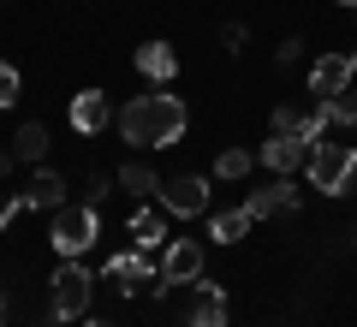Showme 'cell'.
I'll return each mask as SVG.
<instances>
[{
	"label": "cell",
	"instance_id": "cell-1",
	"mask_svg": "<svg viewBox=\"0 0 357 327\" xmlns=\"http://www.w3.org/2000/svg\"><path fill=\"white\" fill-rule=\"evenodd\" d=\"M114 126H119V137H126L131 149H173V143L185 137V126H191V114H185L178 96L149 89V96H131L126 107H119Z\"/></svg>",
	"mask_w": 357,
	"mask_h": 327
},
{
	"label": "cell",
	"instance_id": "cell-2",
	"mask_svg": "<svg viewBox=\"0 0 357 327\" xmlns=\"http://www.w3.org/2000/svg\"><path fill=\"white\" fill-rule=\"evenodd\" d=\"M304 178L321 197H345V190L357 185V149L340 143V137H321L316 149H310V161H304Z\"/></svg>",
	"mask_w": 357,
	"mask_h": 327
},
{
	"label": "cell",
	"instance_id": "cell-3",
	"mask_svg": "<svg viewBox=\"0 0 357 327\" xmlns=\"http://www.w3.org/2000/svg\"><path fill=\"white\" fill-rule=\"evenodd\" d=\"M89 291H96V274H89L77 256H66L48 280V303H54V321H72V315L89 310Z\"/></svg>",
	"mask_w": 357,
	"mask_h": 327
},
{
	"label": "cell",
	"instance_id": "cell-4",
	"mask_svg": "<svg viewBox=\"0 0 357 327\" xmlns=\"http://www.w3.org/2000/svg\"><path fill=\"white\" fill-rule=\"evenodd\" d=\"M96 238H102L96 202H84V208H54V232H48V244L60 250V262H66V256H84Z\"/></svg>",
	"mask_w": 357,
	"mask_h": 327
},
{
	"label": "cell",
	"instance_id": "cell-5",
	"mask_svg": "<svg viewBox=\"0 0 357 327\" xmlns=\"http://www.w3.org/2000/svg\"><path fill=\"white\" fill-rule=\"evenodd\" d=\"M102 274L114 280L119 291H155V298L167 291L161 268H155V262H149V250H137V244H131V250H119V256H107V268H102Z\"/></svg>",
	"mask_w": 357,
	"mask_h": 327
},
{
	"label": "cell",
	"instance_id": "cell-6",
	"mask_svg": "<svg viewBox=\"0 0 357 327\" xmlns=\"http://www.w3.org/2000/svg\"><path fill=\"white\" fill-rule=\"evenodd\" d=\"M351 77H357V54H321V60L310 66V96L333 101V96L351 89Z\"/></svg>",
	"mask_w": 357,
	"mask_h": 327
},
{
	"label": "cell",
	"instance_id": "cell-7",
	"mask_svg": "<svg viewBox=\"0 0 357 327\" xmlns=\"http://www.w3.org/2000/svg\"><path fill=\"white\" fill-rule=\"evenodd\" d=\"M161 208L178 214V220H197V214L208 208V178H197V173L167 178V185H161Z\"/></svg>",
	"mask_w": 357,
	"mask_h": 327
},
{
	"label": "cell",
	"instance_id": "cell-8",
	"mask_svg": "<svg viewBox=\"0 0 357 327\" xmlns=\"http://www.w3.org/2000/svg\"><path fill=\"white\" fill-rule=\"evenodd\" d=\"M161 280H167V286L203 280V244H191V238H167V250H161Z\"/></svg>",
	"mask_w": 357,
	"mask_h": 327
},
{
	"label": "cell",
	"instance_id": "cell-9",
	"mask_svg": "<svg viewBox=\"0 0 357 327\" xmlns=\"http://www.w3.org/2000/svg\"><path fill=\"white\" fill-rule=\"evenodd\" d=\"M310 149H316V143H304V137H286V131H274V137L262 143V167L286 178V173H298V167L310 161Z\"/></svg>",
	"mask_w": 357,
	"mask_h": 327
},
{
	"label": "cell",
	"instance_id": "cell-10",
	"mask_svg": "<svg viewBox=\"0 0 357 327\" xmlns=\"http://www.w3.org/2000/svg\"><path fill=\"white\" fill-rule=\"evenodd\" d=\"M107 119H119V114L107 107V96H102V89H77V96H72V131L96 137V131H107Z\"/></svg>",
	"mask_w": 357,
	"mask_h": 327
},
{
	"label": "cell",
	"instance_id": "cell-11",
	"mask_svg": "<svg viewBox=\"0 0 357 327\" xmlns=\"http://www.w3.org/2000/svg\"><path fill=\"white\" fill-rule=\"evenodd\" d=\"M250 220H268V214H292L298 208V185L292 178H274V185H262V190H250Z\"/></svg>",
	"mask_w": 357,
	"mask_h": 327
},
{
	"label": "cell",
	"instance_id": "cell-12",
	"mask_svg": "<svg viewBox=\"0 0 357 327\" xmlns=\"http://www.w3.org/2000/svg\"><path fill=\"white\" fill-rule=\"evenodd\" d=\"M137 72L149 77V84H173V77H178L173 42H143V48H137Z\"/></svg>",
	"mask_w": 357,
	"mask_h": 327
},
{
	"label": "cell",
	"instance_id": "cell-13",
	"mask_svg": "<svg viewBox=\"0 0 357 327\" xmlns=\"http://www.w3.org/2000/svg\"><path fill=\"white\" fill-rule=\"evenodd\" d=\"M185 327H227V291L220 286H197V298H191V315H185Z\"/></svg>",
	"mask_w": 357,
	"mask_h": 327
},
{
	"label": "cell",
	"instance_id": "cell-14",
	"mask_svg": "<svg viewBox=\"0 0 357 327\" xmlns=\"http://www.w3.org/2000/svg\"><path fill=\"white\" fill-rule=\"evenodd\" d=\"M24 197H30V208H48V214H54V208H66V178L54 173V167H42V173L30 178Z\"/></svg>",
	"mask_w": 357,
	"mask_h": 327
},
{
	"label": "cell",
	"instance_id": "cell-15",
	"mask_svg": "<svg viewBox=\"0 0 357 327\" xmlns=\"http://www.w3.org/2000/svg\"><path fill=\"white\" fill-rule=\"evenodd\" d=\"M131 244L137 250H167V220L155 208H137L131 214Z\"/></svg>",
	"mask_w": 357,
	"mask_h": 327
},
{
	"label": "cell",
	"instance_id": "cell-16",
	"mask_svg": "<svg viewBox=\"0 0 357 327\" xmlns=\"http://www.w3.org/2000/svg\"><path fill=\"white\" fill-rule=\"evenodd\" d=\"M114 185L131 190V197H161V178H155V167H143V161H126L114 173Z\"/></svg>",
	"mask_w": 357,
	"mask_h": 327
},
{
	"label": "cell",
	"instance_id": "cell-17",
	"mask_svg": "<svg viewBox=\"0 0 357 327\" xmlns=\"http://www.w3.org/2000/svg\"><path fill=\"white\" fill-rule=\"evenodd\" d=\"M244 232H250V208H220L215 220H208V238L215 244H238Z\"/></svg>",
	"mask_w": 357,
	"mask_h": 327
},
{
	"label": "cell",
	"instance_id": "cell-18",
	"mask_svg": "<svg viewBox=\"0 0 357 327\" xmlns=\"http://www.w3.org/2000/svg\"><path fill=\"white\" fill-rule=\"evenodd\" d=\"M13 155H18V161H42V155H48V131H42L36 119H30V126H18V137H13Z\"/></svg>",
	"mask_w": 357,
	"mask_h": 327
},
{
	"label": "cell",
	"instance_id": "cell-19",
	"mask_svg": "<svg viewBox=\"0 0 357 327\" xmlns=\"http://www.w3.org/2000/svg\"><path fill=\"white\" fill-rule=\"evenodd\" d=\"M328 119H333V126H345V131H357V84L345 89V96L328 101Z\"/></svg>",
	"mask_w": 357,
	"mask_h": 327
},
{
	"label": "cell",
	"instance_id": "cell-20",
	"mask_svg": "<svg viewBox=\"0 0 357 327\" xmlns=\"http://www.w3.org/2000/svg\"><path fill=\"white\" fill-rule=\"evenodd\" d=\"M244 173H250V155H244V149H227L215 161V178H244Z\"/></svg>",
	"mask_w": 357,
	"mask_h": 327
},
{
	"label": "cell",
	"instance_id": "cell-21",
	"mask_svg": "<svg viewBox=\"0 0 357 327\" xmlns=\"http://www.w3.org/2000/svg\"><path fill=\"white\" fill-rule=\"evenodd\" d=\"M24 208H30V197H24V190H18V197H0V227H13V220H18Z\"/></svg>",
	"mask_w": 357,
	"mask_h": 327
},
{
	"label": "cell",
	"instance_id": "cell-22",
	"mask_svg": "<svg viewBox=\"0 0 357 327\" xmlns=\"http://www.w3.org/2000/svg\"><path fill=\"white\" fill-rule=\"evenodd\" d=\"M13 101H18V72L0 66V107H13Z\"/></svg>",
	"mask_w": 357,
	"mask_h": 327
},
{
	"label": "cell",
	"instance_id": "cell-23",
	"mask_svg": "<svg viewBox=\"0 0 357 327\" xmlns=\"http://www.w3.org/2000/svg\"><path fill=\"white\" fill-rule=\"evenodd\" d=\"M340 6H357V0H340Z\"/></svg>",
	"mask_w": 357,
	"mask_h": 327
},
{
	"label": "cell",
	"instance_id": "cell-24",
	"mask_svg": "<svg viewBox=\"0 0 357 327\" xmlns=\"http://www.w3.org/2000/svg\"><path fill=\"white\" fill-rule=\"evenodd\" d=\"M0 327H6V310H0Z\"/></svg>",
	"mask_w": 357,
	"mask_h": 327
},
{
	"label": "cell",
	"instance_id": "cell-25",
	"mask_svg": "<svg viewBox=\"0 0 357 327\" xmlns=\"http://www.w3.org/2000/svg\"><path fill=\"white\" fill-rule=\"evenodd\" d=\"M89 327H102V321H89Z\"/></svg>",
	"mask_w": 357,
	"mask_h": 327
}]
</instances>
